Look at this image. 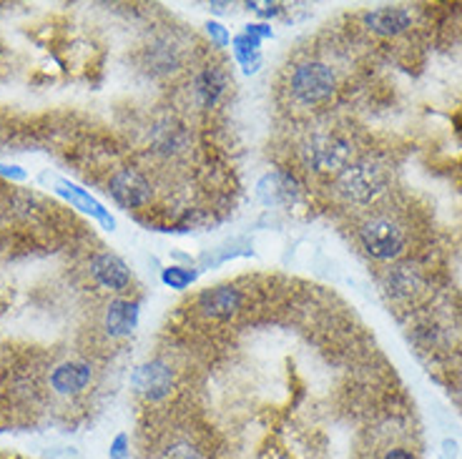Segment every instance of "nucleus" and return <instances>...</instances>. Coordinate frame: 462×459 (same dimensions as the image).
<instances>
[{
  "label": "nucleus",
  "instance_id": "nucleus-14",
  "mask_svg": "<svg viewBox=\"0 0 462 459\" xmlns=\"http://www.w3.org/2000/svg\"><path fill=\"white\" fill-rule=\"evenodd\" d=\"M139 326V304L131 298H114L106 309V332L114 339L131 336Z\"/></svg>",
  "mask_w": 462,
  "mask_h": 459
},
{
  "label": "nucleus",
  "instance_id": "nucleus-19",
  "mask_svg": "<svg viewBox=\"0 0 462 459\" xmlns=\"http://www.w3.org/2000/svg\"><path fill=\"white\" fill-rule=\"evenodd\" d=\"M199 271L194 269H186V266H166L162 271V281L169 289H176V291H184L189 289L194 281H197Z\"/></svg>",
  "mask_w": 462,
  "mask_h": 459
},
{
  "label": "nucleus",
  "instance_id": "nucleus-23",
  "mask_svg": "<svg viewBox=\"0 0 462 459\" xmlns=\"http://www.w3.org/2000/svg\"><path fill=\"white\" fill-rule=\"evenodd\" d=\"M244 33H249V35H254L256 41H264V38H272V25H266V23H249V25H244Z\"/></svg>",
  "mask_w": 462,
  "mask_h": 459
},
{
  "label": "nucleus",
  "instance_id": "nucleus-24",
  "mask_svg": "<svg viewBox=\"0 0 462 459\" xmlns=\"http://www.w3.org/2000/svg\"><path fill=\"white\" fill-rule=\"evenodd\" d=\"M0 176H5L11 181H25L28 179V173L21 166H8V163H0Z\"/></svg>",
  "mask_w": 462,
  "mask_h": 459
},
{
  "label": "nucleus",
  "instance_id": "nucleus-8",
  "mask_svg": "<svg viewBox=\"0 0 462 459\" xmlns=\"http://www.w3.org/2000/svg\"><path fill=\"white\" fill-rule=\"evenodd\" d=\"M256 196L269 208H289L294 207L297 198H300V184L289 173L272 171L259 181Z\"/></svg>",
  "mask_w": 462,
  "mask_h": 459
},
{
  "label": "nucleus",
  "instance_id": "nucleus-10",
  "mask_svg": "<svg viewBox=\"0 0 462 459\" xmlns=\"http://www.w3.org/2000/svg\"><path fill=\"white\" fill-rule=\"evenodd\" d=\"M191 88H194V98H197L199 108L211 111V108L219 106L224 93L229 88V76H226V70L221 69V66L211 63V66H204V69L199 70Z\"/></svg>",
  "mask_w": 462,
  "mask_h": 459
},
{
  "label": "nucleus",
  "instance_id": "nucleus-12",
  "mask_svg": "<svg viewBox=\"0 0 462 459\" xmlns=\"http://www.w3.org/2000/svg\"><path fill=\"white\" fill-rule=\"evenodd\" d=\"M93 372L88 364L83 362H66L51 372V387L60 397H73V394H81L88 384H91Z\"/></svg>",
  "mask_w": 462,
  "mask_h": 459
},
{
  "label": "nucleus",
  "instance_id": "nucleus-22",
  "mask_svg": "<svg viewBox=\"0 0 462 459\" xmlns=\"http://www.w3.org/2000/svg\"><path fill=\"white\" fill-rule=\"evenodd\" d=\"M246 8L254 11L256 15H262V18H274V15L282 13V5H279V3H246Z\"/></svg>",
  "mask_w": 462,
  "mask_h": 459
},
{
  "label": "nucleus",
  "instance_id": "nucleus-3",
  "mask_svg": "<svg viewBox=\"0 0 462 459\" xmlns=\"http://www.w3.org/2000/svg\"><path fill=\"white\" fill-rule=\"evenodd\" d=\"M359 242L365 246V252L370 253L377 262H393L407 246V236L404 229L387 216H377L367 221L359 229Z\"/></svg>",
  "mask_w": 462,
  "mask_h": 459
},
{
  "label": "nucleus",
  "instance_id": "nucleus-9",
  "mask_svg": "<svg viewBox=\"0 0 462 459\" xmlns=\"http://www.w3.org/2000/svg\"><path fill=\"white\" fill-rule=\"evenodd\" d=\"M91 274L101 287L108 289V291H116V294L128 291L131 281H134L128 264L116 253H98L91 262Z\"/></svg>",
  "mask_w": 462,
  "mask_h": 459
},
{
  "label": "nucleus",
  "instance_id": "nucleus-13",
  "mask_svg": "<svg viewBox=\"0 0 462 459\" xmlns=\"http://www.w3.org/2000/svg\"><path fill=\"white\" fill-rule=\"evenodd\" d=\"M56 194L63 196L66 201H70L76 208H81V211H86V214H91L98 224H104V229L114 231L116 229V221L114 216L106 211L96 198H93L86 188H81V186L70 184V181H66V179H58L56 181Z\"/></svg>",
  "mask_w": 462,
  "mask_h": 459
},
{
  "label": "nucleus",
  "instance_id": "nucleus-2",
  "mask_svg": "<svg viewBox=\"0 0 462 459\" xmlns=\"http://www.w3.org/2000/svg\"><path fill=\"white\" fill-rule=\"evenodd\" d=\"M387 186V173L380 163L359 161L349 163L337 179V191L352 204H370Z\"/></svg>",
  "mask_w": 462,
  "mask_h": 459
},
{
  "label": "nucleus",
  "instance_id": "nucleus-18",
  "mask_svg": "<svg viewBox=\"0 0 462 459\" xmlns=\"http://www.w3.org/2000/svg\"><path fill=\"white\" fill-rule=\"evenodd\" d=\"M156 459H208L204 449L194 445L191 439H171L169 445L159 449Z\"/></svg>",
  "mask_w": 462,
  "mask_h": 459
},
{
  "label": "nucleus",
  "instance_id": "nucleus-1",
  "mask_svg": "<svg viewBox=\"0 0 462 459\" xmlns=\"http://www.w3.org/2000/svg\"><path fill=\"white\" fill-rule=\"evenodd\" d=\"M289 91L304 106H319L329 101L337 91L335 70L319 60H307L291 70Z\"/></svg>",
  "mask_w": 462,
  "mask_h": 459
},
{
  "label": "nucleus",
  "instance_id": "nucleus-11",
  "mask_svg": "<svg viewBox=\"0 0 462 459\" xmlns=\"http://www.w3.org/2000/svg\"><path fill=\"white\" fill-rule=\"evenodd\" d=\"M365 25L374 35L382 38H393V35L404 33L412 25V13L402 5H382L365 15Z\"/></svg>",
  "mask_w": 462,
  "mask_h": 459
},
{
  "label": "nucleus",
  "instance_id": "nucleus-6",
  "mask_svg": "<svg viewBox=\"0 0 462 459\" xmlns=\"http://www.w3.org/2000/svg\"><path fill=\"white\" fill-rule=\"evenodd\" d=\"M131 387L141 394L146 402H163L173 390V369L162 362V359H153L146 362L141 367L134 369L131 374Z\"/></svg>",
  "mask_w": 462,
  "mask_h": 459
},
{
  "label": "nucleus",
  "instance_id": "nucleus-7",
  "mask_svg": "<svg viewBox=\"0 0 462 459\" xmlns=\"http://www.w3.org/2000/svg\"><path fill=\"white\" fill-rule=\"evenodd\" d=\"M244 297L242 291L231 284H219V287L204 289L199 294V309L204 317L214 322H231L242 311Z\"/></svg>",
  "mask_w": 462,
  "mask_h": 459
},
{
  "label": "nucleus",
  "instance_id": "nucleus-25",
  "mask_svg": "<svg viewBox=\"0 0 462 459\" xmlns=\"http://www.w3.org/2000/svg\"><path fill=\"white\" fill-rule=\"evenodd\" d=\"M382 459H417V454L407 447H393L384 452V457Z\"/></svg>",
  "mask_w": 462,
  "mask_h": 459
},
{
  "label": "nucleus",
  "instance_id": "nucleus-27",
  "mask_svg": "<svg viewBox=\"0 0 462 459\" xmlns=\"http://www.w3.org/2000/svg\"><path fill=\"white\" fill-rule=\"evenodd\" d=\"M211 11L224 13V11H226V3H211Z\"/></svg>",
  "mask_w": 462,
  "mask_h": 459
},
{
  "label": "nucleus",
  "instance_id": "nucleus-16",
  "mask_svg": "<svg viewBox=\"0 0 462 459\" xmlns=\"http://www.w3.org/2000/svg\"><path fill=\"white\" fill-rule=\"evenodd\" d=\"M231 46H234L236 63L242 66L246 76L259 73V69H262V41H256L254 35L249 33H239L231 38Z\"/></svg>",
  "mask_w": 462,
  "mask_h": 459
},
{
  "label": "nucleus",
  "instance_id": "nucleus-15",
  "mask_svg": "<svg viewBox=\"0 0 462 459\" xmlns=\"http://www.w3.org/2000/svg\"><path fill=\"white\" fill-rule=\"evenodd\" d=\"M151 143H153V151H156V153H162V156H176V153H181V151L186 149L189 133H186V128L181 126V124L166 121L162 126L153 128Z\"/></svg>",
  "mask_w": 462,
  "mask_h": 459
},
{
  "label": "nucleus",
  "instance_id": "nucleus-21",
  "mask_svg": "<svg viewBox=\"0 0 462 459\" xmlns=\"http://www.w3.org/2000/svg\"><path fill=\"white\" fill-rule=\"evenodd\" d=\"M108 459H128V435H116V439L108 447Z\"/></svg>",
  "mask_w": 462,
  "mask_h": 459
},
{
  "label": "nucleus",
  "instance_id": "nucleus-5",
  "mask_svg": "<svg viewBox=\"0 0 462 459\" xmlns=\"http://www.w3.org/2000/svg\"><path fill=\"white\" fill-rule=\"evenodd\" d=\"M108 194L114 198L118 207L124 208H143L151 201L153 196V188H151V181L134 166H126V169H118V171L111 176L108 181Z\"/></svg>",
  "mask_w": 462,
  "mask_h": 459
},
{
  "label": "nucleus",
  "instance_id": "nucleus-17",
  "mask_svg": "<svg viewBox=\"0 0 462 459\" xmlns=\"http://www.w3.org/2000/svg\"><path fill=\"white\" fill-rule=\"evenodd\" d=\"M387 287H390V294L394 298H410L422 289V276H420L415 266H394L390 276H387Z\"/></svg>",
  "mask_w": 462,
  "mask_h": 459
},
{
  "label": "nucleus",
  "instance_id": "nucleus-4",
  "mask_svg": "<svg viewBox=\"0 0 462 459\" xmlns=\"http://www.w3.org/2000/svg\"><path fill=\"white\" fill-rule=\"evenodd\" d=\"M304 161L317 173H342L352 161V141L342 133H319L307 143Z\"/></svg>",
  "mask_w": 462,
  "mask_h": 459
},
{
  "label": "nucleus",
  "instance_id": "nucleus-26",
  "mask_svg": "<svg viewBox=\"0 0 462 459\" xmlns=\"http://www.w3.org/2000/svg\"><path fill=\"white\" fill-rule=\"evenodd\" d=\"M442 452H445V459H457V454H460L457 452V442L455 439H445L442 442Z\"/></svg>",
  "mask_w": 462,
  "mask_h": 459
},
{
  "label": "nucleus",
  "instance_id": "nucleus-20",
  "mask_svg": "<svg viewBox=\"0 0 462 459\" xmlns=\"http://www.w3.org/2000/svg\"><path fill=\"white\" fill-rule=\"evenodd\" d=\"M207 33H208V38H211V41H214V43H217L219 48H226L231 43L229 31H226V28H224L221 23H217V21H208Z\"/></svg>",
  "mask_w": 462,
  "mask_h": 459
}]
</instances>
